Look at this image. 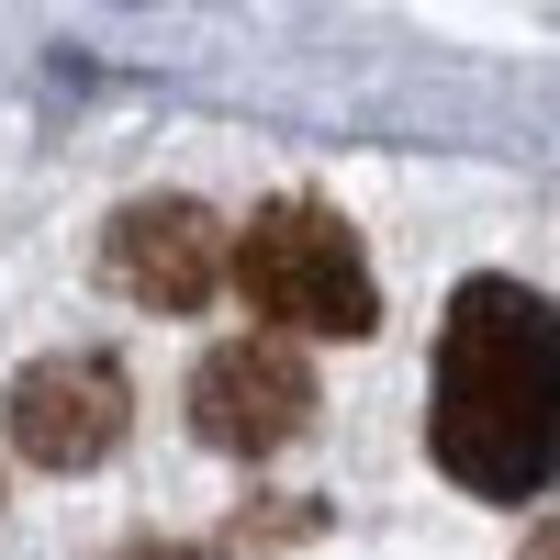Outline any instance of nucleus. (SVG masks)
<instances>
[{
  "instance_id": "1",
  "label": "nucleus",
  "mask_w": 560,
  "mask_h": 560,
  "mask_svg": "<svg viewBox=\"0 0 560 560\" xmlns=\"http://www.w3.org/2000/svg\"><path fill=\"white\" fill-rule=\"evenodd\" d=\"M427 448L471 504H538L560 482V303L527 280H459L427 370Z\"/></svg>"
},
{
  "instance_id": "2",
  "label": "nucleus",
  "mask_w": 560,
  "mask_h": 560,
  "mask_svg": "<svg viewBox=\"0 0 560 560\" xmlns=\"http://www.w3.org/2000/svg\"><path fill=\"white\" fill-rule=\"evenodd\" d=\"M236 292H247L258 325H280V337H370V325H382V280H370L348 213H325L314 191H280V202L247 213Z\"/></svg>"
},
{
  "instance_id": "3",
  "label": "nucleus",
  "mask_w": 560,
  "mask_h": 560,
  "mask_svg": "<svg viewBox=\"0 0 560 560\" xmlns=\"http://www.w3.org/2000/svg\"><path fill=\"white\" fill-rule=\"evenodd\" d=\"M102 280L147 314H202L236 280V247H224V224L191 191H147V202H124L102 224Z\"/></svg>"
},
{
  "instance_id": "4",
  "label": "nucleus",
  "mask_w": 560,
  "mask_h": 560,
  "mask_svg": "<svg viewBox=\"0 0 560 560\" xmlns=\"http://www.w3.org/2000/svg\"><path fill=\"white\" fill-rule=\"evenodd\" d=\"M314 427V370L292 337H224L191 370V438L224 459H269Z\"/></svg>"
},
{
  "instance_id": "5",
  "label": "nucleus",
  "mask_w": 560,
  "mask_h": 560,
  "mask_svg": "<svg viewBox=\"0 0 560 560\" xmlns=\"http://www.w3.org/2000/svg\"><path fill=\"white\" fill-rule=\"evenodd\" d=\"M0 415H12V448L34 459V471H102V459L124 448V427H135V382L102 348H57V359H34L12 382Z\"/></svg>"
}]
</instances>
